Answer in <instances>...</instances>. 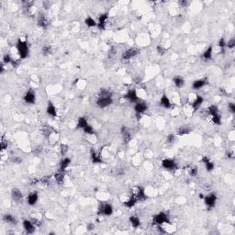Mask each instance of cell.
Listing matches in <instances>:
<instances>
[{"label":"cell","mask_w":235,"mask_h":235,"mask_svg":"<svg viewBox=\"0 0 235 235\" xmlns=\"http://www.w3.org/2000/svg\"><path fill=\"white\" fill-rule=\"evenodd\" d=\"M17 52L20 54V59H25L29 56V50L26 41H23L22 39H19V41L17 42Z\"/></svg>","instance_id":"cell-1"},{"label":"cell","mask_w":235,"mask_h":235,"mask_svg":"<svg viewBox=\"0 0 235 235\" xmlns=\"http://www.w3.org/2000/svg\"><path fill=\"white\" fill-rule=\"evenodd\" d=\"M99 215H104V216H110L113 213V207L110 203H105V202H100L98 206V210H97Z\"/></svg>","instance_id":"cell-2"},{"label":"cell","mask_w":235,"mask_h":235,"mask_svg":"<svg viewBox=\"0 0 235 235\" xmlns=\"http://www.w3.org/2000/svg\"><path fill=\"white\" fill-rule=\"evenodd\" d=\"M153 223H155L156 225H162L165 223H169L170 220H169V217L166 213L165 212H159L158 214H156L153 219Z\"/></svg>","instance_id":"cell-3"},{"label":"cell","mask_w":235,"mask_h":235,"mask_svg":"<svg viewBox=\"0 0 235 235\" xmlns=\"http://www.w3.org/2000/svg\"><path fill=\"white\" fill-rule=\"evenodd\" d=\"M113 103L112 97H104L98 95V97L97 99V105L100 108H105L108 106H110Z\"/></svg>","instance_id":"cell-4"},{"label":"cell","mask_w":235,"mask_h":235,"mask_svg":"<svg viewBox=\"0 0 235 235\" xmlns=\"http://www.w3.org/2000/svg\"><path fill=\"white\" fill-rule=\"evenodd\" d=\"M162 166L164 167L165 169L166 170H175L177 169V164L176 162L173 159H169V158H166V159H164L162 161Z\"/></svg>","instance_id":"cell-5"},{"label":"cell","mask_w":235,"mask_h":235,"mask_svg":"<svg viewBox=\"0 0 235 235\" xmlns=\"http://www.w3.org/2000/svg\"><path fill=\"white\" fill-rule=\"evenodd\" d=\"M124 98L128 99L131 103H134V104H136L139 101H141V99L138 97L135 89H130L129 91L124 95Z\"/></svg>","instance_id":"cell-6"},{"label":"cell","mask_w":235,"mask_h":235,"mask_svg":"<svg viewBox=\"0 0 235 235\" xmlns=\"http://www.w3.org/2000/svg\"><path fill=\"white\" fill-rule=\"evenodd\" d=\"M139 50L136 49V48H130L129 50L125 51L123 53H122V59L124 61H129L132 58H134L136 55H138L139 53Z\"/></svg>","instance_id":"cell-7"},{"label":"cell","mask_w":235,"mask_h":235,"mask_svg":"<svg viewBox=\"0 0 235 235\" xmlns=\"http://www.w3.org/2000/svg\"><path fill=\"white\" fill-rule=\"evenodd\" d=\"M148 110V106L141 101H139L138 103L134 104V111L137 117H140L142 113H144Z\"/></svg>","instance_id":"cell-8"},{"label":"cell","mask_w":235,"mask_h":235,"mask_svg":"<svg viewBox=\"0 0 235 235\" xmlns=\"http://www.w3.org/2000/svg\"><path fill=\"white\" fill-rule=\"evenodd\" d=\"M204 201H205V204H206V206L209 208V209H212V208H214L215 207V205H216V202H217V196L215 195V194H209V195H208V196H204Z\"/></svg>","instance_id":"cell-9"},{"label":"cell","mask_w":235,"mask_h":235,"mask_svg":"<svg viewBox=\"0 0 235 235\" xmlns=\"http://www.w3.org/2000/svg\"><path fill=\"white\" fill-rule=\"evenodd\" d=\"M23 228L26 231V233L28 234H32L35 232V230H36V226L33 224V222L31 221V220H24L23 222Z\"/></svg>","instance_id":"cell-10"},{"label":"cell","mask_w":235,"mask_h":235,"mask_svg":"<svg viewBox=\"0 0 235 235\" xmlns=\"http://www.w3.org/2000/svg\"><path fill=\"white\" fill-rule=\"evenodd\" d=\"M23 99L28 104H34L35 101H36V94H35V92L33 91L32 89L28 90V91L25 93L24 97H23Z\"/></svg>","instance_id":"cell-11"},{"label":"cell","mask_w":235,"mask_h":235,"mask_svg":"<svg viewBox=\"0 0 235 235\" xmlns=\"http://www.w3.org/2000/svg\"><path fill=\"white\" fill-rule=\"evenodd\" d=\"M11 196L16 202H21L23 200V194L19 188H13L11 191Z\"/></svg>","instance_id":"cell-12"},{"label":"cell","mask_w":235,"mask_h":235,"mask_svg":"<svg viewBox=\"0 0 235 235\" xmlns=\"http://www.w3.org/2000/svg\"><path fill=\"white\" fill-rule=\"evenodd\" d=\"M120 132H121L124 143H129L131 141V134L129 129L127 127H125V126H123V127L121 128V130H120Z\"/></svg>","instance_id":"cell-13"},{"label":"cell","mask_w":235,"mask_h":235,"mask_svg":"<svg viewBox=\"0 0 235 235\" xmlns=\"http://www.w3.org/2000/svg\"><path fill=\"white\" fill-rule=\"evenodd\" d=\"M208 84V79L207 78H203V79H197L195 80L192 84V88L195 90H198L201 89L202 87H204L206 85Z\"/></svg>","instance_id":"cell-14"},{"label":"cell","mask_w":235,"mask_h":235,"mask_svg":"<svg viewBox=\"0 0 235 235\" xmlns=\"http://www.w3.org/2000/svg\"><path fill=\"white\" fill-rule=\"evenodd\" d=\"M134 195L136 196V197L138 198L139 201H142L147 199V196L145 194V189H144L142 187H137V191L134 193Z\"/></svg>","instance_id":"cell-15"},{"label":"cell","mask_w":235,"mask_h":235,"mask_svg":"<svg viewBox=\"0 0 235 235\" xmlns=\"http://www.w3.org/2000/svg\"><path fill=\"white\" fill-rule=\"evenodd\" d=\"M39 199V195L37 192H33L30 193L28 196H27V202L29 206H34L36 203H37Z\"/></svg>","instance_id":"cell-16"},{"label":"cell","mask_w":235,"mask_h":235,"mask_svg":"<svg viewBox=\"0 0 235 235\" xmlns=\"http://www.w3.org/2000/svg\"><path fill=\"white\" fill-rule=\"evenodd\" d=\"M46 112L48 115L51 116V117H57V110L55 106L53 105V103L51 101H49L48 102V106H47V108H46Z\"/></svg>","instance_id":"cell-17"},{"label":"cell","mask_w":235,"mask_h":235,"mask_svg":"<svg viewBox=\"0 0 235 235\" xmlns=\"http://www.w3.org/2000/svg\"><path fill=\"white\" fill-rule=\"evenodd\" d=\"M90 154H91V160L94 164H101V162H103V160L101 159L100 154L96 150L91 149V151H90Z\"/></svg>","instance_id":"cell-18"},{"label":"cell","mask_w":235,"mask_h":235,"mask_svg":"<svg viewBox=\"0 0 235 235\" xmlns=\"http://www.w3.org/2000/svg\"><path fill=\"white\" fill-rule=\"evenodd\" d=\"M160 105L165 107V108H167V110H169V108H171L172 107V103L169 99V97L166 96V95H162L161 99H160Z\"/></svg>","instance_id":"cell-19"},{"label":"cell","mask_w":235,"mask_h":235,"mask_svg":"<svg viewBox=\"0 0 235 235\" xmlns=\"http://www.w3.org/2000/svg\"><path fill=\"white\" fill-rule=\"evenodd\" d=\"M107 19H108V14H107V13L102 14V15L99 17V19H98V22H97V27H98L99 29H104Z\"/></svg>","instance_id":"cell-20"},{"label":"cell","mask_w":235,"mask_h":235,"mask_svg":"<svg viewBox=\"0 0 235 235\" xmlns=\"http://www.w3.org/2000/svg\"><path fill=\"white\" fill-rule=\"evenodd\" d=\"M203 102H204V98L201 97V96H196V99L193 101V103H192V107H193V110H194V111H196L198 108H199L200 107H201V105L203 104Z\"/></svg>","instance_id":"cell-21"},{"label":"cell","mask_w":235,"mask_h":235,"mask_svg":"<svg viewBox=\"0 0 235 235\" xmlns=\"http://www.w3.org/2000/svg\"><path fill=\"white\" fill-rule=\"evenodd\" d=\"M48 25H49V21L47 20V17L43 14H40L38 17V26L42 29H46Z\"/></svg>","instance_id":"cell-22"},{"label":"cell","mask_w":235,"mask_h":235,"mask_svg":"<svg viewBox=\"0 0 235 235\" xmlns=\"http://www.w3.org/2000/svg\"><path fill=\"white\" fill-rule=\"evenodd\" d=\"M138 202H139L138 198L136 197V196H135L134 194H132V196L129 198V199L126 201V202H124V206H125L126 208L131 209V208L134 207Z\"/></svg>","instance_id":"cell-23"},{"label":"cell","mask_w":235,"mask_h":235,"mask_svg":"<svg viewBox=\"0 0 235 235\" xmlns=\"http://www.w3.org/2000/svg\"><path fill=\"white\" fill-rule=\"evenodd\" d=\"M71 164V159L68 158V157H65L63 158L61 162H60V167H59V171L60 172H63L66 170V168L70 165Z\"/></svg>","instance_id":"cell-24"},{"label":"cell","mask_w":235,"mask_h":235,"mask_svg":"<svg viewBox=\"0 0 235 235\" xmlns=\"http://www.w3.org/2000/svg\"><path fill=\"white\" fill-rule=\"evenodd\" d=\"M202 162H204V165H205V166H206V169H207V171L208 172H211L213 169H214V167H215V165H214V162H211L208 157H206V156H204L203 158H202Z\"/></svg>","instance_id":"cell-25"},{"label":"cell","mask_w":235,"mask_h":235,"mask_svg":"<svg viewBox=\"0 0 235 235\" xmlns=\"http://www.w3.org/2000/svg\"><path fill=\"white\" fill-rule=\"evenodd\" d=\"M191 132V129L188 127V126H181L180 128H178L177 131H176V134L179 135V136H183V135H187V134H189Z\"/></svg>","instance_id":"cell-26"},{"label":"cell","mask_w":235,"mask_h":235,"mask_svg":"<svg viewBox=\"0 0 235 235\" xmlns=\"http://www.w3.org/2000/svg\"><path fill=\"white\" fill-rule=\"evenodd\" d=\"M3 221L4 222L6 223H8V224H16L17 223V219L15 218V217L11 214H5L3 216Z\"/></svg>","instance_id":"cell-27"},{"label":"cell","mask_w":235,"mask_h":235,"mask_svg":"<svg viewBox=\"0 0 235 235\" xmlns=\"http://www.w3.org/2000/svg\"><path fill=\"white\" fill-rule=\"evenodd\" d=\"M173 82H174L175 85L176 87H178V88H181L182 86L185 85V80H184V78L181 77V76H175L174 79H173Z\"/></svg>","instance_id":"cell-28"},{"label":"cell","mask_w":235,"mask_h":235,"mask_svg":"<svg viewBox=\"0 0 235 235\" xmlns=\"http://www.w3.org/2000/svg\"><path fill=\"white\" fill-rule=\"evenodd\" d=\"M212 53H213V47L212 46H209L204 52H203V59L208 61V60H210L212 58Z\"/></svg>","instance_id":"cell-29"},{"label":"cell","mask_w":235,"mask_h":235,"mask_svg":"<svg viewBox=\"0 0 235 235\" xmlns=\"http://www.w3.org/2000/svg\"><path fill=\"white\" fill-rule=\"evenodd\" d=\"M85 24L89 27V28H93V27H97V22H96V20L91 17L90 16H88L86 19L85 20Z\"/></svg>","instance_id":"cell-30"},{"label":"cell","mask_w":235,"mask_h":235,"mask_svg":"<svg viewBox=\"0 0 235 235\" xmlns=\"http://www.w3.org/2000/svg\"><path fill=\"white\" fill-rule=\"evenodd\" d=\"M54 179H55V181L57 184H60L62 185L64 181V173L63 172H58L56 173L55 175H54Z\"/></svg>","instance_id":"cell-31"},{"label":"cell","mask_w":235,"mask_h":235,"mask_svg":"<svg viewBox=\"0 0 235 235\" xmlns=\"http://www.w3.org/2000/svg\"><path fill=\"white\" fill-rule=\"evenodd\" d=\"M130 222H131V226L133 228H135V229L139 228L141 226V221H140V219L138 218V217H136V216L130 217Z\"/></svg>","instance_id":"cell-32"},{"label":"cell","mask_w":235,"mask_h":235,"mask_svg":"<svg viewBox=\"0 0 235 235\" xmlns=\"http://www.w3.org/2000/svg\"><path fill=\"white\" fill-rule=\"evenodd\" d=\"M87 125H88V121H87V119L85 117L79 118L78 122H77V128L78 129H84V128L86 127Z\"/></svg>","instance_id":"cell-33"},{"label":"cell","mask_w":235,"mask_h":235,"mask_svg":"<svg viewBox=\"0 0 235 235\" xmlns=\"http://www.w3.org/2000/svg\"><path fill=\"white\" fill-rule=\"evenodd\" d=\"M208 110H209V114L211 117H213V116H215V115H217V114L220 113V112H219V108L217 107V106H215V105H211V106L208 108Z\"/></svg>","instance_id":"cell-34"},{"label":"cell","mask_w":235,"mask_h":235,"mask_svg":"<svg viewBox=\"0 0 235 235\" xmlns=\"http://www.w3.org/2000/svg\"><path fill=\"white\" fill-rule=\"evenodd\" d=\"M42 51V54L44 56H49L50 54H51V52H52V48L50 45H45V46H43Z\"/></svg>","instance_id":"cell-35"},{"label":"cell","mask_w":235,"mask_h":235,"mask_svg":"<svg viewBox=\"0 0 235 235\" xmlns=\"http://www.w3.org/2000/svg\"><path fill=\"white\" fill-rule=\"evenodd\" d=\"M84 130V132L85 133V134H88V135H92V134H94V132H95V131H94V128L92 127L91 125H87L85 128H84L83 129Z\"/></svg>","instance_id":"cell-36"},{"label":"cell","mask_w":235,"mask_h":235,"mask_svg":"<svg viewBox=\"0 0 235 235\" xmlns=\"http://www.w3.org/2000/svg\"><path fill=\"white\" fill-rule=\"evenodd\" d=\"M211 119H212V122H213V123H215V124H217V125L221 124V116L220 113L217 114V115H215V116H213V117H211Z\"/></svg>","instance_id":"cell-37"},{"label":"cell","mask_w":235,"mask_h":235,"mask_svg":"<svg viewBox=\"0 0 235 235\" xmlns=\"http://www.w3.org/2000/svg\"><path fill=\"white\" fill-rule=\"evenodd\" d=\"M13 60H14V59L11 58V56L9 55V54H5L4 57H3V62H2V63H4V64L12 63Z\"/></svg>","instance_id":"cell-38"},{"label":"cell","mask_w":235,"mask_h":235,"mask_svg":"<svg viewBox=\"0 0 235 235\" xmlns=\"http://www.w3.org/2000/svg\"><path fill=\"white\" fill-rule=\"evenodd\" d=\"M68 150H69L68 145H66V144H63V143L61 144V146H60V151H61V153H62L63 155H65V154L67 153Z\"/></svg>","instance_id":"cell-39"},{"label":"cell","mask_w":235,"mask_h":235,"mask_svg":"<svg viewBox=\"0 0 235 235\" xmlns=\"http://www.w3.org/2000/svg\"><path fill=\"white\" fill-rule=\"evenodd\" d=\"M197 174H198V169H197L196 166H193V167L190 168V170H189V175H190L191 176L195 177V176L197 175Z\"/></svg>","instance_id":"cell-40"},{"label":"cell","mask_w":235,"mask_h":235,"mask_svg":"<svg viewBox=\"0 0 235 235\" xmlns=\"http://www.w3.org/2000/svg\"><path fill=\"white\" fill-rule=\"evenodd\" d=\"M226 47H228L229 49H233L235 47V39H230L228 41V42H226Z\"/></svg>","instance_id":"cell-41"},{"label":"cell","mask_w":235,"mask_h":235,"mask_svg":"<svg viewBox=\"0 0 235 235\" xmlns=\"http://www.w3.org/2000/svg\"><path fill=\"white\" fill-rule=\"evenodd\" d=\"M175 141V135L173 134V133L169 134V135L167 136V138H166V141H167V143H174Z\"/></svg>","instance_id":"cell-42"},{"label":"cell","mask_w":235,"mask_h":235,"mask_svg":"<svg viewBox=\"0 0 235 235\" xmlns=\"http://www.w3.org/2000/svg\"><path fill=\"white\" fill-rule=\"evenodd\" d=\"M156 51L158 52V54H160V55H164L165 52V50L162 45H158L156 47Z\"/></svg>","instance_id":"cell-43"},{"label":"cell","mask_w":235,"mask_h":235,"mask_svg":"<svg viewBox=\"0 0 235 235\" xmlns=\"http://www.w3.org/2000/svg\"><path fill=\"white\" fill-rule=\"evenodd\" d=\"M219 46L221 48V50H222V51H224V48L226 47V42H225V40L223 39V38H221L220 41H219Z\"/></svg>","instance_id":"cell-44"},{"label":"cell","mask_w":235,"mask_h":235,"mask_svg":"<svg viewBox=\"0 0 235 235\" xmlns=\"http://www.w3.org/2000/svg\"><path fill=\"white\" fill-rule=\"evenodd\" d=\"M228 108H229V110L231 113H235V104L234 103H232V102L229 103L228 104Z\"/></svg>","instance_id":"cell-45"},{"label":"cell","mask_w":235,"mask_h":235,"mask_svg":"<svg viewBox=\"0 0 235 235\" xmlns=\"http://www.w3.org/2000/svg\"><path fill=\"white\" fill-rule=\"evenodd\" d=\"M0 149H1V151H4V150H6L7 148H8V142H5L4 141H1V143H0Z\"/></svg>","instance_id":"cell-46"},{"label":"cell","mask_w":235,"mask_h":235,"mask_svg":"<svg viewBox=\"0 0 235 235\" xmlns=\"http://www.w3.org/2000/svg\"><path fill=\"white\" fill-rule=\"evenodd\" d=\"M31 221L33 222V224H34L36 227H39V226L42 225V222H41L39 220H37V219H31Z\"/></svg>","instance_id":"cell-47"},{"label":"cell","mask_w":235,"mask_h":235,"mask_svg":"<svg viewBox=\"0 0 235 235\" xmlns=\"http://www.w3.org/2000/svg\"><path fill=\"white\" fill-rule=\"evenodd\" d=\"M94 229H95V225H94L93 223H88V224H87L86 230H87L88 231H91V230H93Z\"/></svg>","instance_id":"cell-48"},{"label":"cell","mask_w":235,"mask_h":235,"mask_svg":"<svg viewBox=\"0 0 235 235\" xmlns=\"http://www.w3.org/2000/svg\"><path fill=\"white\" fill-rule=\"evenodd\" d=\"M42 148L41 147V146H36L35 147V149H34V153H40L41 152H42Z\"/></svg>","instance_id":"cell-49"},{"label":"cell","mask_w":235,"mask_h":235,"mask_svg":"<svg viewBox=\"0 0 235 235\" xmlns=\"http://www.w3.org/2000/svg\"><path fill=\"white\" fill-rule=\"evenodd\" d=\"M5 70V66H4V63H1V65H0V73H3Z\"/></svg>","instance_id":"cell-50"},{"label":"cell","mask_w":235,"mask_h":235,"mask_svg":"<svg viewBox=\"0 0 235 235\" xmlns=\"http://www.w3.org/2000/svg\"><path fill=\"white\" fill-rule=\"evenodd\" d=\"M179 3H180V4H181V5H182L183 7H186L187 5H188V4H189V2H187V1H180Z\"/></svg>","instance_id":"cell-51"},{"label":"cell","mask_w":235,"mask_h":235,"mask_svg":"<svg viewBox=\"0 0 235 235\" xmlns=\"http://www.w3.org/2000/svg\"><path fill=\"white\" fill-rule=\"evenodd\" d=\"M199 196H200V197L202 198V199H203V198H204V196H203L202 194H200V195H199Z\"/></svg>","instance_id":"cell-52"}]
</instances>
